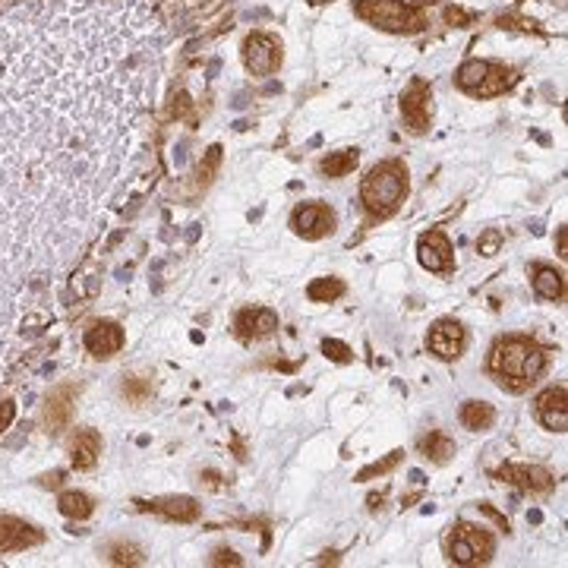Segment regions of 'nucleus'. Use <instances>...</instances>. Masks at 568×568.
<instances>
[{"instance_id": "1a4fd4ad", "label": "nucleus", "mask_w": 568, "mask_h": 568, "mask_svg": "<svg viewBox=\"0 0 568 568\" xmlns=\"http://www.w3.org/2000/svg\"><path fill=\"white\" fill-rule=\"evenodd\" d=\"M42 543V533L13 515H0V553H16Z\"/></svg>"}, {"instance_id": "ea45409f", "label": "nucleus", "mask_w": 568, "mask_h": 568, "mask_svg": "<svg viewBox=\"0 0 568 568\" xmlns=\"http://www.w3.org/2000/svg\"><path fill=\"white\" fill-rule=\"evenodd\" d=\"M313 4H323V0H313Z\"/></svg>"}, {"instance_id": "393cba45", "label": "nucleus", "mask_w": 568, "mask_h": 568, "mask_svg": "<svg viewBox=\"0 0 568 568\" xmlns=\"http://www.w3.org/2000/svg\"><path fill=\"white\" fill-rule=\"evenodd\" d=\"M307 294H309V300L329 303V300H338V297L345 294V284H341L338 278H316L307 288Z\"/></svg>"}, {"instance_id": "412c9836", "label": "nucleus", "mask_w": 568, "mask_h": 568, "mask_svg": "<svg viewBox=\"0 0 568 568\" xmlns=\"http://www.w3.org/2000/svg\"><path fill=\"white\" fill-rule=\"evenodd\" d=\"M360 161V152L357 149H341V152H331L329 159H323V174L325 177H345V174H351L354 167H357Z\"/></svg>"}, {"instance_id": "cd10ccee", "label": "nucleus", "mask_w": 568, "mask_h": 568, "mask_svg": "<svg viewBox=\"0 0 568 568\" xmlns=\"http://www.w3.org/2000/svg\"><path fill=\"white\" fill-rule=\"evenodd\" d=\"M323 354H325V357L335 360V363H347V360H351V347L341 345V341H335V338H325L323 341Z\"/></svg>"}, {"instance_id": "f257e3e1", "label": "nucleus", "mask_w": 568, "mask_h": 568, "mask_svg": "<svg viewBox=\"0 0 568 568\" xmlns=\"http://www.w3.org/2000/svg\"><path fill=\"white\" fill-rule=\"evenodd\" d=\"M161 64L145 0L0 4V382L139 177Z\"/></svg>"}, {"instance_id": "7c9ffc66", "label": "nucleus", "mask_w": 568, "mask_h": 568, "mask_svg": "<svg viewBox=\"0 0 568 568\" xmlns=\"http://www.w3.org/2000/svg\"><path fill=\"white\" fill-rule=\"evenodd\" d=\"M499 244H502V234H499V230H486V234L480 237V253L483 256H496Z\"/></svg>"}, {"instance_id": "72a5a7b5", "label": "nucleus", "mask_w": 568, "mask_h": 568, "mask_svg": "<svg viewBox=\"0 0 568 568\" xmlns=\"http://www.w3.org/2000/svg\"><path fill=\"white\" fill-rule=\"evenodd\" d=\"M480 511H483V515H489V518H493V521H496V525L502 527V531H509V521H505L502 515H499V511L493 509V505H480Z\"/></svg>"}, {"instance_id": "f03ea898", "label": "nucleus", "mask_w": 568, "mask_h": 568, "mask_svg": "<svg viewBox=\"0 0 568 568\" xmlns=\"http://www.w3.org/2000/svg\"><path fill=\"white\" fill-rule=\"evenodd\" d=\"M547 367V357L540 347H533L531 341L525 338H511L505 345H499L493 351V360H489V370L499 376L505 389L511 392H525L540 373Z\"/></svg>"}, {"instance_id": "f704fd0d", "label": "nucleus", "mask_w": 568, "mask_h": 568, "mask_svg": "<svg viewBox=\"0 0 568 568\" xmlns=\"http://www.w3.org/2000/svg\"><path fill=\"white\" fill-rule=\"evenodd\" d=\"M212 562H215V565H222V562H230V565H237L240 559H237L234 553H230V549H218L215 559H212Z\"/></svg>"}, {"instance_id": "39448f33", "label": "nucleus", "mask_w": 568, "mask_h": 568, "mask_svg": "<svg viewBox=\"0 0 568 568\" xmlns=\"http://www.w3.org/2000/svg\"><path fill=\"white\" fill-rule=\"evenodd\" d=\"M452 559L458 565H474V562H486L493 556V537H489L483 527H471V525H461L458 537L452 540L448 547Z\"/></svg>"}, {"instance_id": "ddd939ff", "label": "nucleus", "mask_w": 568, "mask_h": 568, "mask_svg": "<svg viewBox=\"0 0 568 568\" xmlns=\"http://www.w3.org/2000/svg\"><path fill=\"white\" fill-rule=\"evenodd\" d=\"M537 414L543 420L547 430H556V432H565L568 426V417H565V385L559 389H549L537 398Z\"/></svg>"}, {"instance_id": "0eeeda50", "label": "nucleus", "mask_w": 568, "mask_h": 568, "mask_svg": "<svg viewBox=\"0 0 568 568\" xmlns=\"http://www.w3.org/2000/svg\"><path fill=\"white\" fill-rule=\"evenodd\" d=\"M401 114H404V123H408V130L414 133H424L430 127V114H432V95H430V86L424 80H414L401 95Z\"/></svg>"}, {"instance_id": "2eb2a0df", "label": "nucleus", "mask_w": 568, "mask_h": 568, "mask_svg": "<svg viewBox=\"0 0 568 568\" xmlns=\"http://www.w3.org/2000/svg\"><path fill=\"white\" fill-rule=\"evenodd\" d=\"M499 477L521 489H549L553 486V474L543 468H527V464H509L499 471Z\"/></svg>"}, {"instance_id": "5701e85b", "label": "nucleus", "mask_w": 568, "mask_h": 568, "mask_svg": "<svg viewBox=\"0 0 568 568\" xmlns=\"http://www.w3.org/2000/svg\"><path fill=\"white\" fill-rule=\"evenodd\" d=\"M420 448H424L426 458L439 461V464H446V461L455 455V442L448 436H442V432H430V439H424Z\"/></svg>"}, {"instance_id": "6e6552de", "label": "nucleus", "mask_w": 568, "mask_h": 568, "mask_svg": "<svg viewBox=\"0 0 568 568\" xmlns=\"http://www.w3.org/2000/svg\"><path fill=\"white\" fill-rule=\"evenodd\" d=\"M291 228L307 240H319L335 230V212L329 206H300L291 218Z\"/></svg>"}, {"instance_id": "7ed1b4c3", "label": "nucleus", "mask_w": 568, "mask_h": 568, "mask_svg": "<svg viewBox=\"0 0 568 568\" xmlns=\"http://www.w3.org/2000/svg\"><path fill=\"white\" fill-rule=\"evenodd\" d=\"M404 193H408V167L401 161H382L363 180L360 202L367 206L370 215L385 218L401 206Z\"/></svg>"}, {"instance_id": "9d476101", "label": "nucleus", "mask_w": 568, "mask_h": 568, "mask_svg": "<svg viewBox=\"0 0 568 568\" xmlns=\"http://www.w3.org/2000/svg\"><path fill=\"white\" fill-rule=\"evenodd\" d=\"M417 256L424 262V268H430V272H448L452 268V244L446 240L442 230H430V234L420 237Z\"/></svg>"}, {"instance_id": "c85d7f7f", "label": "nucleus", "mask_w": 568, "mask_h": 568, "mask_svg": "<svg viewBox=\"0 0 568 568\" xmlns=\"http://www.w3.org/2000/svg\"><path fill=\"white\" fill-rule=\"evenodd\" d=\"M218 165H222V145H212V149L206 152V161L199 165V177L202 180H212V174H215Z\"/></svg>"}, {"instance_id": "bb28decb", "label": "nucleus", "mask_w": 568, "mask_h": 568, "mask_svg": "<svg viewBox=\"0 0 568 568\" xmlns=\"http://www.w3.org/2000/svg\"><path fill=\"white\" fill-rule=\"evenodd\" d=\"M401 455H404V452H392L389 458H382V461H376V464H370V468H363V471L357 474V480H373V477L389 474L392 468H398V461H401Z\"/></svg>"}, {"instance_id": "423d86ee", "label": "nucleus", "mask_w": 568, "mask_h": 568, "mask_svg": "<svg viewBox=\"0 0 568 568\" xmlns=\"http://www.w3.org/2000/svg\"><path fill=\"white\" fill-rule=\"evenodd\" d=\"M244 64L253 76H268L281 64V44L266 32H253L244 42Z\"/></svg>"}, {"instance_id": "b1692460", "label": "nucleus", "mask_w": 568, "mask_h": 568, "mask_svg": "<svg viewBox=\"0 0 568 568\" xmlns=\"http://www.w3.org/2000/svg\"><path fill=\"white\" fill-rule=\"evenodd\" d=\"M486 73H489L486 60H468V64H461L458 70V86L468 89V92H477V86L486 80Z\"/></svg>"}, {"instance_id": "9b49d317", "label": "nucleus", "mask_w": 568, "mask_h": 568, "mask_svg": "<svg viewBox=\"0 0 568 568\" xmlns=\"http://www.w3.org/2000/svg\"><path fill=\"white\" fill-rule=\"evenodd\" d=\"M123 347V331L121 325L114 323H98L92 325V329L86 331V351L92 354V357H114L117 351Z\"/></svg>"}, {"instance_id": "c9c22d12", "label": "nucleus", "mask_w": 568, "mask_h": 568, "mask_svg": "<svg viewBox=\"0 0 568 568\" xmlns=\"http://www.w3.org/2000/svg\"><path fill=\"white\" fill-rule=\"evenodd\" d=\"M448 19H452V22H471L474 16H471V13H461V10L452 7V10H448Z\"/></svg>"}, {"instance_id": "4c0bfd02", "label": "nucleus", "mask_w": 568, "mask_h": 568, "mask_svg": "<svg viewBox=\"0 0 568 568\" xmlns=\"http://www.w3.org/2000/svg\"><path fill=\"white\" fill-rule=\"evenodd\" d=\"M559 253L565 256V230H559Z\"/></svg>"}, {"instance_id": "aec40b11", "label": "nucleus", "mask_w": 568, "mask_h": 568, "mask_svg": "<svg viewBox=\"0 0 568 568\" xmlns=\"http://www.w3.org/2000/svg\"><path fill=\"white\" fill-rule=\"evenodd\" d=\"M493 420H496L493 404H486V401H464L461 404V424L468 426V430H486Z\"/></svg>"}, {"instance_id": "c756f323", "label": "nucleus", "mask_w": 568, "mask_h": 568, "mask_svg": "<svg viewBox=\"0 0 568 568\" xmlns=\"http://www.w3.org/2000/svg\"><path fill=\"white\" fill-rule=\"evenodd\" d=\"M149 382H143L139 376H130V379H123V395H130L133 401H143L149 395Z\"/></svg>"}, {"instance_id": "a878e982", "label": "nucleus", "mask_w": 568, "mask_h": 568, "mask_svg": "<svg viewBox=\"0 0 568 568\" xmlns=\"http://www.w3.org/2000/svg\"><path fill=\"white\" fill-rule=\"evenodd\" d=\"M505 86H511V73L505 70L502 64H489L486 80L477 86V95H496V92H502Z\"/></svg>"}, {"instance_id": "6ab92c4d", "label": "nucleus", "mask_w": 568, "mask_h": 568, "mask_svg": "<svg viewBox=\"0 0 568 568\" xmlns=\"http://www.w3.org/2000/svg\"><path fill=\"white\" fill-rule=\"evenodd\" d=\"M237 325L244 335H272L278 329V316L272 309H244L237 316Z\"/></svg>"}, {"instance_id": "a211bd4d", "label": "nucleus", "mask_w": 568, "mask_h": 568, "mask_svg": "<svg viewBox=\"0 0 568 568\" xmlns=\"http://www.w3.org/2000/svg\"><path fill=\"white\" fill-rule=\"evenodd\" d=\"M533 291H537V297H543V300H562V297H565V278H562V272H556V268L537 266L533 268Z\"/></svg>"}, {"instance_id": "4be33fe9", "label": "nucleus", "mask_w": 568, "mask_h": 568, "mask_svg": "<svg viewBox=\"0 0 568 568\" xmlns=\"http://www.w3.org/2000/svg\"><path fill=\"white\" fill-rule=\"evenodd\" d=\"M60 505V515H66V518H89L92 515V499L86 496V493H76V489H70V493H64V496L58 499Z\"/></svg>"}, {"instance_id": "e433bc0d", "label": "nucleus", "mask_w": 568, "mask_h": 568, "mask_svg": "<svg viewBox=\"0 0 568 568\" xmlns=\"http://www.w3.org/2000/svg\"><path fill=\"white\" fill-rule=\"evenodd\" d=\"M527 521H531V525H540V521H543V515H540V511H527Z\"/></svg>"}, {"instance_id": "473e14b6", "label": "nucleus", "mask_w": 568, "mask_h": 568, "mask_svg": "<svg viewBox=\"0 0 568 568\" xmlns=\"http://www.w3.org/2000/svg\"><path fill=\"white\" fill-rule=\"evenodd\" d=\"M114 562H139V549L136 547H114Z\"/></svg>"}, {"instance_id": "dca6fc26", "label": "nucleus", "mask_w": 568, "mask_h": 568, "mask_svg": "<svg viewBox=\"0 0 568 568\" xmlns=\"http://www.w3.org/2000/svg\"><path fill=\"white\" fill-rule=\"evenodd\" d=\"M70 455H73V464L80 471H89L98 461L101 455V439L95 430H80L76 436H73L70 442Z\"/></svg>"}, {"instance_id": "2f4dec72", "label": "nucleus", "mask_w": 568, "mask_h": 568, "mask_svg": "<svg viewBox=\"0 0 568 568\" xmlns=\"http://www.w3.org/2000/svg\"><path fill=\"white\" fill-rule=\"evenodd\" d=\"M13 417H16V404L13 401H0V432L13 424Z\"/></svg>"}, {"instance_id": "f3484780", "label": "nucleus", "mask_w": 568, "mask_h": 568, "mask_svg": "<svg viewBox=\"0 0 568 568\" xmlns=\"http://www.w3.org/2000/svg\"><path fill=\"white\" fill-rule=\"evenodd\" d=\"M143 509L159 511V515H165V518H171V521H196V518H199V505H196V499H187V496L145 502Z\"/></svg>"}, {"instance_id": "20e7f679", "label": "nucleus", "mask_w": 568, "mask_h": 568, "mask_svg": "<svg viewBox=\"0 0 568 568\" xmlns=\"http://www.w3.org/2000/svg\"><path fill=\"white\" fill-rule=\"evenodd\" d=\"M357 16L385 32L424 29V10L414 7V4H404V0H360Z\"/></svg>"}, {"instance_id": "4468645a", "label": "nucleus", "mask_w": 568, "mask_h": 568, "mask_svg": "<svg viewBox=\"0 0 568 568\" xmlns=\"http://www.w3.org/2000/svg\"><path fill=\"white\" fill-rule=\"evenodd\" d=\"M73 398H76L73 385H64V389H58L54 395L48 398V408H44V426H48L51 432H60V430H66V426H70Z\"/></svg>"}, {"instance_id": "58836bf2", "label": "nucleus", "mask_w": 568, "mask_h": 568, "mask_svg": "<svg viewBox=\"0 0 568 568\" xmlns=\"http://www.w3.org/2000/svg\"><path fill=\"white\" fill-rule=\"evenodd\" d=\"M196 234H199V224H193V228L187 230V240H196Z\"/></svg>"}, {"instance_id": "f8f14e48", "label": "nucleus", "mask_w": 568, "mask_h": 568, "mask_svg": "<svg viewBox=\"0 0 568 568\" xmlns=\"http://www.w3.org/2000/svg\"><path fill=\"white\" fill-rule=\"evenodd\" d=\"M426 345H430V351L436 354V357L455 360L461 354V347H464V329H461L458 323H439L432 325Z\"/></svg>"}]
</instances>
